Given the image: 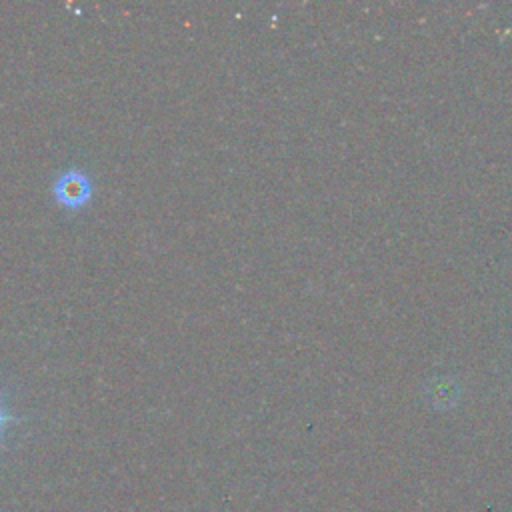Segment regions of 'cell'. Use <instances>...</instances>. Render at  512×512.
<instances>
[{
  "mask_svg": "<svg viewBox=\"0 0 512 512\" xmlns=\"http://www.w3.org/2000/svg\"><path fill=\"white\" fill-rule=\"evenodd\" d=\"M52 196L60 206L78 210L92 198V180L82 168H68L56 176Z\"/></svg>",
  "mask_w": 512,
  "mask_h": 512,
  "instance_id": "1",
  "label": "cell"
},
{
  "mask_svg": "<svg viewBox=\"0 0 512 512\" xmlns=\"http://www.w3.org/2000/svg\"><path fill=\"white\" fill-rule=\"evenodd\" d=\"M22 420H24V418H20V416H16L14 412L8 410V406L4 404V398H2V394H0V444H2V440H4V434H6L8 426L18 424V422H22Z\"/></svg>",
  "mask_w": 512,
  "mask_h": 512,
  "instance_id": "2",
  "label": "cell"
}]
</instances>
